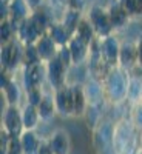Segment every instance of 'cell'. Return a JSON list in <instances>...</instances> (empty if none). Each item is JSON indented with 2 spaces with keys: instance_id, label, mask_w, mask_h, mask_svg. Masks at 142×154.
Masks as SVG:
<instances>
[{
  "instance_id": "cell-1",
  "label": "cell",
  "mask_w": 142,
  "mask_h": 154,
  "mask_svg": "<svg viewBox=\"0 0 142 154\" xmlns=\"http://www.w3.org/2000/svg\"><path fill=\"white\" fill-rule=\"evenodd\" d=\"M113 149L116 154H136L139 149V128L130 117H124L114 123Z\"/></svg>"
},
{
  "instance_id": "cell-2",
  "label": "cell",
  "mask_w": 142,
  "mask_h": 154,
  "mask_svg": "<svg viewBox=\"0 0 142 154\" xmlns=\"http://www.w3.org/2000/svg\"><path fill=\"white\" fill-rule=\"evenodd\" d=\"M131 72L121 66L111 68L104 79V88H105V97L107 102L113 105H121L127 102V89L128 82H130Z\"/></svg>"
},
{
  "instance_id": "cell-3",
  "label": "cell",
  "mask_w": 142,
  "mask_h": 154,
  "mask_svg": "<svg viewBox=\"0 0 142 154\" xmlns=\"http://www.w3.org/2000/svg\"><path fill=\"white\" fill-rule=\"evenodd\" d=\"M85 17L90 20V23L93 25L97 37H107V35L116 34L114 29H113L110 14H108V9H107L105 5L90 3L87 11H85Z\"/></svg>"
},
{
  "instance_id": "cell-4",
  "label": "cell",
  "mask_w": 142,
  "mask_h": 154,
  "mask_svg": "<svg viewBox=\"0 0 142 154\" xmlns=\"http://www.w3.org/2000/svg\"><path fill=\"white\" fill-rule=\"evenodd\" d=\"M23 49H25V45H22L17 38L9 43L2 45V48H0L2 69H6L11 74L22 69L23 68Z\"/></svg>"
},
{
  "instance_id": "cell-5",
  "label": "cell",
  "mask_w": 142,
  "mask_h": 154,
  "mask_svg": "<svg viewBox=\"0 0 142 154\" xmlns=\"http://www.w3.org/2000/svg\"><path fill=\"white\" fill-rule=\"evenodd\" d=\"M97 45H99V53L107 65L110 68L119 66V53H121V45H122L121 38L116 34L99 37Z\"/></svg>"
},
{
  "instance_id": "cell-6",
  "label": "cell",
  "mask_w": 142,
  "mask_h": 154,
  "mask_svg": "<svg viewBox=\"0 0 142 154\" xmlns=\"http://www.w3.org/2000/svg\"><path fill=\"white\" fill-rule=\"evenodd\" d=\"M45 69H46V83L49 85V88L53 89V91L57 89V88H60V86H63V85L70 83L68 82L70 68H67L57 57L46 62Z\"/></svg>"
},
{
  "instance_id": "cell-7",
  "label": "cell",
  "mask_w": 142,
  "mask_h": 154,
  "mask_svg": "<svg viewBox=\"0 0 142 154\" xmlns=\"http://www.w3.org/2000/svg\"><path fill=\"white\" fill-rule=\"evenodd\" d=\"M54 100L57 114L63 119L74 117V99H73V85L67 83L54 89Z\"/></svg>"
},
{
  "instance_id": "cell-8",
  "label": "cell",
  "mask_w": 142,
  "mask_h": 154,
  "mask_svg": "<svg viewBox=\"0 0 142 154\" xmlns=\"http://www.w3.org/2000/svg\"><path fill=\"white\" fill-rule=\"evenodd\" d=\"M20 71H22L23 91H30V89H34V88H40L46 82L45 63H39V65H31V66H23Z\"/></svg>"
},
{
  "instance_id": "cell-9",
  "label": "cell",
  "mask_w": 142,
  "mask_h": 154,
  "mask_svg": "<svg viewBox=\"0 0 142 154\" xmlns=\"http://www.w3.org/2000/svg\"><path fill=\"white\" fill-rule=\"evenodd\" d=\"M2 128H5L12 137H20V134L25 131L20 106H14V105L5 106L2 112Z\"/></svg>"
},
{
  "instance_id": "cell-10",
  "label": "cell",
  "mask_w": 142,
  "mask_h": 154,
  "mask_svg": "<svg viewBox=\"0 0 142 154\" xmlns=\"http://www.w3.org/2000/svg\"><path fill=\"white\" fill-rule=\"evenodd\" d=\"M84 89H85V96L88 100V105H104L107 102L105 97V88H104V82L100 79H96L93 75H87V80L84 83Z\"/></svg>"
},
{
  "instance_id": "cell-11",
  "label": "cell",
  "mask_w": 142,
  "mask_h": 154,
  "mask_svg": "<svg viewBox=\"0 0 142 154\" xmlns=\"http://www.w3.org/2000/svg\"><path fill=\"white\" fill-rule=\"evenodd\" d=\"M48 145L53 151V154H70L71 152V137L67 130L57 128L49 134Z\"/></svg>"
},
{
  "instance_id": "cell-12",
  "label": "cell",
  "mask_w": 142,
  "mask_h": 154,
  "mask_svg": "<svg viewBox=\"0 0 142 154\" xmlns=\"http://www.w3.org/2000/svg\"><path fill=\"white\" fill-rule=\"evenodd\" d=\"M107 9H108L110 20H111L114 32L124 31L128 25H130L131 17H130V14L127 12V9L118 2V0H114V2H111L110 5H107Z\"/></svg>"
},
{
  "instance_id": "cell-13",
  "label": "cell",
  "mask_w": 142,
  "mask_h": 154,
  "mask_svg": "<svg viewBox=\"0 0 142 154\" xmlns=\"http://www.w3.org/2000/svg\"><path fill=\"white\" fill-rule=\"evenodd\" d=\"M119 66L130 72L137 68V46L134 40L122 42L119 53Z\"/></svg>"
},
{
  "instance_id": "cell-14",
  "label": "cell",
  "mask_w": 142,
  "mask_h": 154,
  "mask_svg": "<svg viewBox=\"0 0 142 154\" xmlns=\"http://www.w3.org/2000/svg\"><path fill=\"white\" fill-rule=\"evenodd\" d=\"M68 48H70L71 56H73V65L74 66L85 65L88 60V56H90V48H91V45H88L79 35L74 34L71 37V40L68 42Z\"/></svg>"
},
{
  "instance_id": "cell-15",
  "label": "cell",
  "mask_w": 142,
  "mask_h": 154,
  "mask_svg": "<svg viewBox=\"0 0 142 154\" xmlns=\"http://www.w3.org/2000/svg\"><path fill=\"white\" fill-rule=\"evenodd\" d=\"M31 12L33 9L30 8L27 0H11L8 3V19L16 28L31 16Z\"/></svg>"
},
{
  "instance_id": "cell-16",
  "label": "cell",
  "mask_w": 142,
  "mask_h": 154,
  "mask_svg": "<svg viewBox=\"0 0 142 154\" xmlns=\"http://www.w3.org/2000/svg\"><path fill=\"white\" fill-rule=\"evenodd\" d=\"M39 109V116H40V120L43 123H49L56 117L57 114V108H56V100H54V91H45L42 102L37 106Z\"/></svg>"
},
{
  "instance_id": "cell-17",
  "label": "cell",
  "mask_w": 142,
  "mask_h": 154,
  "mask_svg": "<svg viewBox=\"0 0 142 154\" xmlns=\"http://www.w3.org/2000/svg\"><path fill=\"white\" fill-rule=\"evenodd\" d=\"M34 45H36L37 53H39V56H40V59H42L43 63L53 60V59L57 56L59 46L54 43V40H53V38H51L48 34H43Z\"/></svg>"
},
{
  "instance_id": "cell-18",
  "label": "cell",
  "mask_w": 142,
  "mask_h": 154,
  "mask_svg": "<svg viewBox=\"0 0 142 154\" xmlns=\"http://www.w3.org/2000/svg\"><path fill=\"white\" fill-rule=\"evenodd\" d=\"M46 34L53 38L54 43H56L59 48L68 45V42L71 40V37H73V34L65 28V25H63L60 20H54L53 23H51Z\"/></svg>"
},
{
  "instance_id": "cell-19",
  "label": "cell",
  "mask_w": 142,
  "mask_h": 154,
  "mask_svg": "<svg viewBox=\"0 0 142 154\" xmlns=\"http://www.w3.org/2000/svg\"><path fill=\"white\" fill-rule=\"evenodd\" d=\"M23 86L12 79L3 89H2V96L6 102V105H14V106H22V97H23Z\"/></svg>"
},
{
  "instance_id": "cell-20",
  "label": "cell",
  "mask_w": 142,
  "mask_h": 154,
  "mask_svg": "<svg viewBox=\"0 0 142 154\" xmlns=\"http://www.w3.org/2000/svg\"><path fill=\"white\" fill-rule=\"evenodd\" d=\"M19 139H20L23 154H37V149L40 146L42 139L37 134L36 130H25Z\"/></svg>"
},
{
  "instance_id": "cell-21",
  "label": "cell",
  "mask_w": 142,
  "mask_h": 154,
  "mask_svg": "<svg viewBox=\"0 0 142 154\" xmlns=\"http://www.w3.org/2000/svg\"><path fill=\"white\" fill-rule=\"evenodd\" d=\"M85 16V12L80 11V9H76V8H67L65 11H62V16H60V22L65 25V28L74 35L76 34V29L79 26V23L82 22Z\"/></svg>"
},
{
  "instance_id": "cell-22",
  "label": "cell",
  "mask_w": 142,
  "mask_h": 154,
  "mask_svg": "<svg viewBox=\"0 0 142 154\" xmlns=\"http://www.w3.org/2000/svg\"><path fill=\"white\" fill-rule=\"evenodd\" d=\"M22 109V122H23V130H36L40 123V116H39V109L34 105H30L27 102H23L20 106Z\"/></svg>"
},
{
  "instance_id": "cell-23",
  "label": "cell",
  "mask_w": 142,
  "mask_h": 154,
  "mask_svg": "<svg viewBox=\"0 0 142 154\" xmlns=\"http://www.w3.org/2000/svg\"><path fill=\"white\" fill-rule=\"evenodd\" d=\"M73 85V99H74V117H82L88 109V100L85 96L84 83H71Z\"/></svg>"
},
{
  "instance_id": "cell-24",
  "label": "cell",
  "mask_w": 142,
  "mask_h": 154,
  "mask_svg": "<svg viewBox=\"0 0 142 154\" xmlns=\"http://www.w3.org/2000/svg\"><path fill=\"white\" fill-rule=\"evenodd\" d=\"M140 91H142V77L131 74L130 82H128V89H127V102L133 105H137L140 100Z\"/></svg>"
},
{
  "instance_id": "cell-25",
  "label": "cell",
  "mask_w": 142,
  "mask_h": 154,
  "mask_svg": "<svg viewBox=\"0 0 142 154\" xmlns=\"http://www.w3.org/2000/svg\"><path fill=\"white\" fill-rule=\"evenodd\" d=\"M76 35H79L82 40H85L88 45H91L96 38H99L97 34H96V31H94V28H93V25L90 23V20L85 16H84L82 22L79 23L77 29H76Z\"/></svg>"
},
{
  "instance_id": "cell-26",
  "label": "cell",
  "mask_w": 142,
  "mask_h": 154,
  "mask_svg": "<svg viewBox=\"0 0 142 154\" xmlns=\"http://www.w3.org/2000/svg\"><path fill=\"white\" fill-rule=\"evenodd\" d=\"M16 32H17V28L11 23V20L2 19V23H0V40H2V45L16 40Z\"/></svg>"
},
{
  "instance_id": "cell-27",
  "label": "cell",
  "mask_w": 142,
  "mask_h": 154,
  "mask_svg": "<svg viewBox=\"0 0 142 154\" xmlns=\"http://www.w3.org/2000/svg\"><path fill=\"white\" fill-rule=\"evenodd\" d=\"M43 63L40 56L37 53L36 45H27L23 49V66H31V65H39Z\"/></svg>"
},
{
  "instance_id": "cell-28",
  "label": "cell",
  "mask_w": 142,
  "mask_h": 154,
  "mask_svg": "<svg viewBox=\"0 0 142 154\" xmlns=\"http://www.w3.org/2000/svg\"><path fill=\"white\" fill-rule=\"evenodd\" d=\"M85 117H87V123L94 130V128L102 120H104V119H102V106L100 105H88V109L85 112Z\"/></svg>"
},
{
  "instance_id": "cell-29",
  "label": "cell",
  "mask_w": 142,
  "mask_h": 154,
  "mask_svg": "<svg viewBox=\"0 0 142 154\" xmlns=\"http://www.w3.org/2000/svg\"><path fill=\"white\" fill-rule=\"evenodd\" d=\"M118 2L127 9L130 17H142V0H118Z\"/></svg>"
},
{
  "instance_id": "cell-30",
  "label": "cell",
  "mask_w": 142,
  "mask_h": 154,
  "mask_svg": "<svg viewBox=\"0 0 142 154\" xmlns=\"http://www.w3.org/2000/svg\"><path fill=\"white\" fill-rule=\"evenodd\" d=\"M43 94H45L43 86L30 89V91H25V102H27V103H30V105L39 106V103H40L42 99H43Z\"/></svg>"
},
{
  "instance_id": "cell-31",
  "label": "cell",
  "mask_w": 142,
  "mask_h": 154,
  "mask_svg": "<svg viewBox=\"0 0 142 154\" xmlns=\"http://www.w3.org/2000/svg\"><path fill=\"white\" fill-rule=\"evenodd\" d=\"M63 65H65L67 68H73L74 65H73V56H71V51H70V48H68V45H65V46H60L59 48V51H57V56H56Z\"/></svg>"
},
{
  "instance_id": "cell-32",
  "label": "cell",
  "mask_w": 142,
  "mask_h": 154,
  "mask_svg": "<svg viewBox=\"0 0 142 154\" xmlns=\"http://www.w3.org/2000/svg\"><path fill=\"white\" fill-rule=\"evenodd\" d=\"M130 119L133 120V123L139 128H142V105L137 103V105H133L131 108V116H130Z\"/></svg>"
},
{
  "instance_id": "cell-33",
  "label": "cell",
  "mask_w": 142,
  "mask_h": 154,
  "mask_svg": "<svg viewBox=\"0 0 142 154\" xmlns=\"http://www.w3.org/2000/svg\"><path fill=\"white\" fill-rule=\"evenodd\" d=\"M3 154H23V149H22V145H20V139L19 137H12L8 148H6V151Z\"/></svg>"
},
{
  "instance_id": "cell-34",
  "label": "cell",
  "mask_w": 142,
  "mask_h": 154,
  "mask_svg": "<svg viewBox=\"0 0 142 154\" xmlns=\"http://www.w3.org/2000/svg\"><path fill=\"white\" fill-rule=\"evenodd\" d=\"M37 154H53V151H51L46 139H42L40 146H39V149H37Z\"/></svg>"
},
{
  "instance_id": "cell-35",
  "label": "cell",
  "mask_w": 142,
  "mask_h": 154,
  "mask_svg": "<svg viewBox=\"0 0 142 154\" xmlns=\"http://www.w3.org/2000/svg\"><path fill=\"white\" fill-rule=\"evenodd\" d=\"M136 46H137V68L142 69V37L136 40Z\"/></svg>"
},
{
  "instance_id": "cell-36",
  "label": "cell",
  "mask_w": 142,
  "mask_h": 154,
  "mask_svg": "<svg viewBox=\"0 0 142 154\" xmlns=\"http://www.w3.org/2000/svg\"><path fill=\"white\" fill-rule=\"evenodd\" d=\"M27 2H28V5H30V8H31L33 11L45 5V0H27Z\"/></svg>"
},
{
  "instance_id": "cell-37",
  "label": "cell",
  "mask_w": 142,
  "mask_h": 154,
  "mask_svg": "<svg viewBox=\"0 0 142 154\" xmlns=\"http://www.w3.org/2000/svg\"><path fill=\"white\" fill-rule=\"evenodd\" d=\"M139 148H142V128L139 130Z\"/></svg>"
},
{
  "instance_id": "cell-38",
  "label": "cell",
  "mask_w": 142,
  "mask_h": 154,
  "mask_svg": "<svg viewBox=\"0 0 142 154\" xmlns=\"http://www.w3.org/2000/svg\"><path fill=\"white\" fill-rule=\"evenodd\" d=\"M136 154H142V148H139V149L136 151Z\"/></svg>"
},
{
  "instance_id": "cell-39",
  "label": "cell",
  "mask_w": 142,
  "mask_h": 154,
  "mask_svg": "<svg viewBox=\"0 0 142 154\" xmlns=\"http://www.w3.org/2000/svg\"><path fill=\"white\" fill-rule=\"evenodd\" d=\"M0 2H3V3H9L11 0H0Z\"/></svg>"
},
{
  "instance_id": "cell-40",
  "label": "cell",
  "mask_w": 142,
  "mask_h": 154,
  "mask_svg": "<svg viewBox=\"0 0 142 154\" xmlns=\"http://www.w3.org/2000/svg\"><path fill=\"white\" fill-rule=\"evenodd\" d=\"M139 103L142 105V91H140V100H139Z\"/></svg>"
}]
</instances>
